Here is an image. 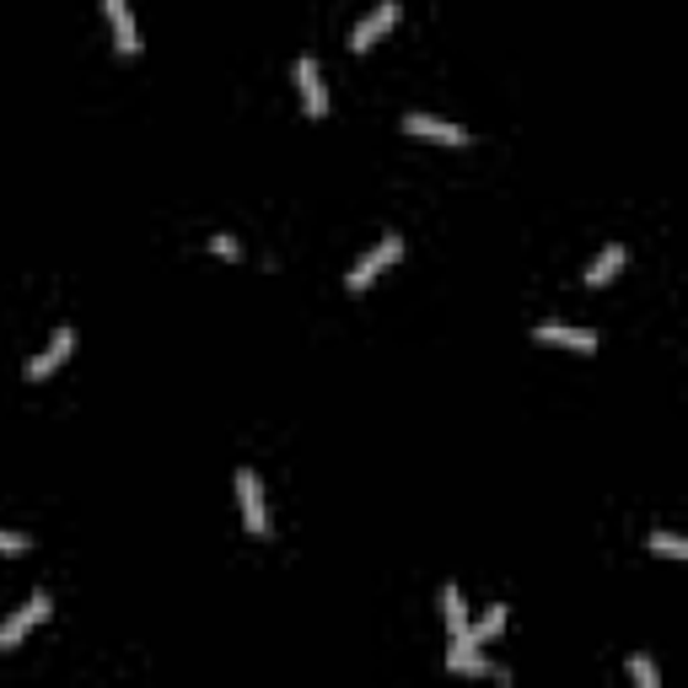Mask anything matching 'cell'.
Listing matches in <instances>:
<instances>
[{"mask_svg": "<svg viewBox=\"0 0 688 688\" xmlns=\"http://www.w3.org/2000/svg\"><path fill=\"white\" fill-rule=\"evenodd\" d=\"M399 258H404V237H399V232H388V237H382V243L371 247V253H361V264H350V275H345V285H350V290H366V285L377 281L382 269H393Z\"/></svg>", "mask_w": 688, "mask_h": 688, "instance_id": "7a4b0ae2", "label": "cell"}, {"mask_svg": "<svg viewBox=\"0 0 688 688\" xmlns=\"http://www.w3.org/2000/svg\"><path fill=\"white\" fill-rule=\"evenodd\" d=\"M442 613H446V635H463L468 629V603L457 586H442Z\"/></svg>", "mask_w": 688, "mask_h": 688, "instance_id": "7c38bea8", "label": "cell"}, {"mask_svg": "<svg viewBox=\"0 0 688 688\" xmlns=\"http://www.w3.org/2000/svg\"><path fill=\"white\" fill-rule=\"evenodd\" d=\"M532 339H538V345H554V350H575V356H592V350H597V334H592V328H570V324H538Z\"/></svg>", "mask_w": 688, "mask_h": 688, "instance_id": "9c48e42d", "label": "cell"}, {"mask_svg": "<svg viewBox=\"0 0 688 688\" xmlns=\"http://www.w3.org/2000/svg\"><path fill=\"white\" fill-rule=\"evenodd\" d=\"M0 554H28V532H6L0 527Z\"/></svg>", "mask_w": 688, "mask_h": 688, "instance_id": "2e32d148", "label": "cell"}, {"mask_svg": "<svg viewBox=\"0 0 688 688\" xmlns=\"http://www.w3.org/2000/svg\"><path fill=\"white\" fill-rule=\"evenodd\" d=\"M646 543L656 549V554H667V560H688V543L684 538H673V532H650Z\"/></svg>", "mask_w": 688, "mask_h": 688, "instance_id": "4fadbf2b", "label": "cell"}, {"mask_svg": "<svg viewBox=\"0 0 688 688\" xmlns=\"http://www.w3.org/2000/svg\"><path fill=\"white\" fill-rule=\"evenodd\" d=\"M103 11H108V28H114V49L124 60H135L140 54V28L129 17V0H103Z\"/></svg>", "mask_w": 688, "mask_h": 688, "instance_id": "30bf717a", "label": "cell"}, {"mask_svg": "<svg viewBox=\"0 0 688 688\" xmlns=\"http://www.w3.org/2000/svg\"><path fill=\"white\" fill-rule=\"evenodd\" d=\"M71 350H76V328H54V339L43 345L33 361H28V382H43V377H54L60 366L71 361Z\"/></svg>", "mask_w": 688, "mask_h": 688, "instance_id": "52a82bcc", "label": "cell"}, {"mask_svg": "<svg viewBox=\"0 0 688 688\" xmlns=\"http://www.w3.org/2000/svg\"><path fill=\"white\" fill-rule=\"evenodd\" d=\"M404 129L414 135V140H436V146H468V140H474L463 124L431 119V114H404Z\"/></svg>", "mask_w": 688, "mask_h": 688, "instance_id": "ba28073f", "label": "cell"}, {"mask_svg": "<svg viewBox=\"0 0 688 688\" xmlns=\"http://www.w3.org/2000/svg\"><path fill=\"white\" fill-rule=\"evenodd\" d=\"M624 258H629L624 247H618V243H607L603 253H597V258L586 264V285H592V290H597V285H607L613 275H618V269H624Z\"/></svg>", "mask_w": 688, "mask_h": 688, "instance_id": "8fae6325", "label": "cell"}, {"mask_svg": "<svg viewBox=\"0 0 688 688\" xmlns=\"http://www.w3.org/2000/svg\"><path fill=\"white\" fill-rule=\"evenodd\" d=\"M485 641L474 635V629H463V635H452V650H446V667L452 673H463V678H489L495 673V661H485Z\"/></svg>", "mask_w": 688, "mask_h": 688, "instance_id": "277c9868", "label": "cell"}, {"mask_svg": "<svg viewBox=\"0 0 688 688\" xmlns=\"http://www.w3.org/2000/svg\"><path fill=\"white\" fill-rule=\"evenodd\" d=\"M210 253H215V258H237L243 247H237V237H210Z\"/></svg>", "mask_w": 688, "mask_h": 688, "instance_id": "e0dca14e", "label": "cell"}, {"mask_svg": "<svg viewBox=\"0 0 688 688\" xmlns=\"http://www.w3.org/2000/svg\"><path fill=\"white\" fill-rule=\"evenodd\" d=\"M290 76H296V92H301L307 119H324V114H328V92H324V71H318V60H313V54H301Z\"/></svg>", "mask_w": 688, "mask_h": 688, "instance_id": "8992f818", "label": "cell"}, {"mask_svg": "<svg viewBox=\"0 0 688 688\" xmlns=\"http://www.w3.org/2000/svg\"><path fill=\"white\" fill-rule=\"evenodd\" d=\"M468 629H474V624H468ZM500 629H506V607L495 603V607L485 613V618H479V629H474V635H479V641H495Z\"/></svg>", "mask_w": 688, "mask_h": 688, "instance_id": "5bb4252c", "label": "cell"}, {"mask_svg": "<svg viewBox=\"0 0 688 688\" xmlns=\"http://www.w3.org/2000/svg\"><path fill=\"white\" fill-rule=\"evenodd\" d=\"M49 613H54L49 592H33V597H28V607H17V613L0 624V650H17L22 641H28V635H33V629H39L43 618H49Z\"/></svg>", "mask_w": 688, "mask_h": 688, "instance_id": "3957f363", "label": "cell"}, {"mask_svg": "<svg viewBox=\"0 0 688 688\" xmlns=\"http://www.w3.org/2000/svg\"><path fill=\"white\" fill-rule=\"evenodd\" d=\"M399 17H404V6H399V0H377L361 22H356L350 49H356V54H371V49H377V39H388V33L399 28Z\"/></svg>", "mask_w": 688, "mask_h": 688, "instance_id": "6da1fadb", "label": "cell"}, {"mask_svg": "<svg viewBox=\"0 0 688 688\" xmlns=\"http://www.w3.org/2000/svg\"><path fill=\"white\" fill-rule=\"evenodd\" d=\"M629 678L641 688H656L661 684V673H656V661H646V656H629Z\"/></svg>", "mask_w": 688, "mask_h": 688, "instance_id": "9a60e30c", "label": "cell"}, {"mask_svg": "<svg viewBox=\"0 0 688 688\" xmlns=\"http://www.w3.org/2000/svg\"><path fill=\"white\" fill-rule=\"evenodd\" d=\"M237 506H243V527L253 538H269V511H264V489L253 468H237Z\"/></svg>", "mask_w": 688, "mask_h": 688, "instance_id": "5b68a950", "label": "cell"}]
</instances>
